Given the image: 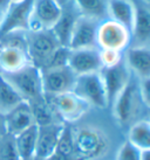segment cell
<instances>
[{"mask_svg":"<svg viewBox=\"0 0 150 160\" xmlns=\"http://www.w3.org/2000/svg\"><path fill=\"white\" fill-rule=\"evenodd\" d=\"M62 122L38 126V140L34 160H47L54 154L59 142V137L63 128Z\"/></svg>","mask_w":150,"mask_h":160,"instance_id":"cell-12","label":"cell"},{"mask_svg":"<svg viewBox=\"0 0 150 160\" xmlns=\"http://www.w3.org/2000/svg\"><path fill=\"white\" fill-rule=\"evenodd\" d=\"M52 105L57 118L62 123H74L82 118L88 111L89 104L73 91L45 96Z\"/></svg>","mask_w":150,"mask_h":160,"instance_id":"cell-4","label":"cell"},{"mask_svg":"<svg viewBox=\"0 0 150 160\" xmlns=\"http://www.w3.org/2000/svg\"><path fill=\"white\" fill-rule=\"evenodd\" d=\"M63 11V5L56 0H33L28 20V32L52 29Z\"/></svg>","mask_w":150,"mask_h":160,"instance_id":"cell-6","label":"cell"},{"mask_svg":"<svg viewBox=\"0 0 150 160\" xmlns=\"http://www.w3.org/2000/svg\"><path fill=\"white\" fill-rule=\"evenodd\" d=\"M72 49L69 47L65 46H59L55 52L52 54V56L49 58L47 64L42 69H48V68H59V67H66L68 66L69 56H71ZM41 69V70H42Z\"/></svg>","mask_w":150,"mask_h":160,"instance_id":"cell-28","label":"cell"},{"mask_svg":"<svg viewBox=\"0 0 150 160\" xmlns=\"http://www.w3.org/2000/svg\"><path fill=\"white\" fill-rule=\"evenodd\" d=\"M73 92L88 103L89 107L106 109L109 105L104 83L100 71L76 76Z\"/></svg>","mask_w":150,"mask_h":160,"instance_id":"cell-2","label":"cell"},{"mask_svg":"<svg viewBox=\"0 0 150 160\" xmlns=\"http://www.w3.org/2000/svg\"><path fill=\"white\" fill-rule=\"evenodd\" d=\"M138 92H140L143 103L150 109V77L141 80Z\"/></svg>","mask_w":150,"mask_h":160,"instance_id":"cell-31","label":"cell"},{"mask_svg":"<svg viewBox=\"0 0 150 160\" xmlns=\"http://www.w3.org/2000/svg\"><path fill=\"white\" fill-rule=\"evenodd\" d=\"M143 1H147V2H150V0H143Z\"/></svg>","mask_w":150,"mask_h":160,"instance_id":"cell-38","label":"cell"},{"mask_svg":"<svg viewBox=\"0 0 150 160\" xmlns=\"http://www.w3.org/2000/svg\"><path fill=\"white\" fill-rule=\"evenodd\" d=\"M131 42L130 31L111 19L99 22L96 31V46L99 49H111L123 52Z\"/></svg>","mask_w":150,"mask_h":160,"instance_id":"cell-5","label":"cell"},{"mask_svg":"<svg viewBox=\"0 0 150 160\" xmlns=\"http://www.w3.org/2000/svg\"><path fill=\"white\" fill-rule=\"evenodd\" d=\"M100 72L104 83L108 103L109 105H111L115 98L119 96V93L124 89V87L130 82V70L124 62V60H122L121 62L113 67L102 68Z\"/></svg>","mask_w":150,"mask_h":160,"instance_id":"cell-9","label":"cell"},{"mask_svg":"<svg viewBox=\"0 0 150 160\" xmlns=\"http://www.w3.org/2000/svg\"><path fill=\"white\" fill-rule=\"evenodd\" d=\"M100 21L94 19L87 18L83 15H79L74 25V29L72 33L69 41L71 49H83L93 48L96 46V31Z\"/></svg>","mask_w":150,"mask_h":160,"instance_id":"cell-11","label":"cell"},{"mask_svg":"<svg viewBox=\"0 0 150 160\" xmlns=\"http://www.w3.org/2000/svg\"><path fill=\"white\" fill-rule=\"evenodd\" d=\"M9 5H11V0H0V13L3 14V15L7 11Z\"/></svg>","mask_w":150,"mask_h":160,"instance_id":"cell-33","label":"cell"},{"mask_svg":"<svg viewBox=\"0 0 150 160\" xmlns=\"http://www.w3.org/2000/svg\"><path fill=\"white\" fill-rule=\"evenodd\" d=\"M33 0H25L22 2L11 4L5 12L0 26V35L14 29L28 31V20L31 15Z\"/></svg>","mask_w":150,"mask_h":160,"instance_id":"cell-13","label":"cell"},{"mask_svg":"<svg viewBox=\"0 0 150 160\" xmlns=\"http://www.w3.org/2000/svg\"><path fill=\"white\" fill-rule=\"evenodd\" d=\"M68 67L76 76L99 72L102 70L100 49L97 47L83 49H72Z\"/></svg>","mask_w":150,"mask_h":160,"instance_id":"cell-10","label":"cell"},{"mask_svg":"<svg viewBox=\"0 0 150 160\" xmlns=\"http://www.w3.org/2000/svg\"><path fill=\"white\" fill-rule=\"evenodd\" d=\"M78 17H79V14L75 15L72 11L65 9L63 7L61 17L52 28V32L60 46H65V47L69 46L72 33H73L75 21H76Z\"/></svg>","mask_w":150,"mask_h":160,"instance_id":"cell-21","label":"cell"},{"mask_svg":"<svg viewBox=\"0 0 150 160\" xmlns=\"http://www.w3.org/2000/svg\"><path fill=\"white\" fill-rule=\"evenodd\" d=\"M149 122H150V119H149Z\"/></svg>","mask_w":150,"mask_h":160,"instance_id":"cell-39","label":"cell"},{"mask_svg":"<svg viewBox=\"0 0 150 160\" xmlns=\"http://www.w3.org/2000/svg\"><path fill=\"white\" fill-rule=\"evenodd\" d=\"M52 29H42L38 32H28L27 36V53L31 63L42 69L47 64L49 58L59 47Z\"/></svg>","mask_w":150,"mask_h":160,"instance_id":"cell-3","label":"cell"},{"mask_svg":"<svg viewBox=\"0 0 150 160\" xmlns=\"http://www.w3.org/2000/svg\"><path fill=\"white\" fill-rule=\"evenodd\" d=\"M0 75L27 102L45 96L42 89L41 69L34 66L33 63H29L13 72H5V74L0 72Z\"/></svg>","mask_w":150,"mask_h":160,"instance_id":"cell-1","label":"cell"},{"mask_svg":"<svg viewBox=\"0 0 150 160\" xmlns=\"http://www.w3.org/2000/svg\"><path fill=\"white\" fill-rule=\"evenodd\" d=\"M136 5L131 0H107V17L131 32Z\"/></svg>","mask_w":150,"mask_h":160,"instance_id":"cell-17","label":"cell"},{"mask_svg":"<svg viewBox=\"0 0 150 160\" xmlns=\"http://www.w3.org/2000/svg\"><path fill=\"white\" fill-rule=\"evenodd\" d=\"M22 101L25 99L0 75V112L3 115H6Z\"/></svg>","mask_w":150,"mask_h":160,"instance_id":"cell-25","label":"cell"},{"mask_svg":"<svg viewBox=\"0 0 150 160\" xmlns=\"http://www.w3.org/2000/svg\"><path fill=\"white\" fill-rule=\"evenodd\" d=\"M41 77L45 96H54L59 93L73 91L76 81V75L68 66L42 69Z\"/></svg>","mask_w":150,"mask_h":160,"instance_id":"cell-7","label":"cell"},{"mask_svg":"<svg viewBox=\"0 0 150 160\" xmlns=\"http://www.w3.org/2000/svg\"><path fill=\"white\" fill-rule=\"evenodd\" d=\"M0 160H21L12 134L7 133L0 139Z\"/></svg>","mask_w":150,"mask_h":160,"instance_id":"cell-27","label":"cell"},{"mask_svg":"<svg viewBox=\"0 0 150 160\" xmlns=\"http://www.w3.org/2000/svg\"><path fill=\"white\" fill-rule=\"evenodd\" d=\"M7 133L15 136L27 128L32 126L34 123L31 105L27 101H22L15 108L5 115Z\"/></svg>","mask_w":150,"mask_h":160,"instance_id":"cell-15","label":"cell"},{"mask_svg":"<svg viewBox=\"0 0 150 160\" xmlns=\"http://www.w3.org/2000/svg\"><path fill=\"white\" fill-rule=\"evenodd\" d=\"M25 0H11V4H17V2H22Z\"/></svg>","mask_w":150,"mask_h":160,"instance_id":"cell-35","label":"cell"},{"mask_svg":"<svg viewBox=\"0 0 150 160\" xmlns=\"http://www.w3.org/2000/svg\"><path fill=\"white\" fill-rule=\"evenodd\" d=\"M116 160H141V150L126 140L117 150Z\"/></svg>","mask_w":150,"mask_h":160,"instance_id":"cell-29","label":"cell"},{"mask_svg":"<svg viewBox=\"0 0 150 160\" xmlns=\"http://www.w3.org/2000/svg\"><path fill=\"white\" fill-rule=\"evenodd\" d=\"M31 60L26 49L0 47V72H13L29 64Z\"/></svg>","mask_w":150,"mask_h":160,"instance_id":"cell-18","label":"cell"},{"mask_svg":"<svg viewBox=\"0 0 150 160\" xmlns=\"http://www.w3.org/2000/svg\"><path fill=\"white\" fill-rule=\"evenodd\" d=\"M29 105H31V110L33 113V118H34V123L38 126H42V125H48L52 123H56V122H61L57 118L56 113L54 112L52 105L49 104L47 98L42 96L40 98H36L34 101H29Z\"/></svg>","mask_w":150,"mask_h":160,"instance_id":"cell-22","label":"cell"},{"mask_svg":"<svg viewBox=\"0 0 150 160\" xmlns=\"http://www.w3.org/2000/svg\"><path fill=\"white\" fill-rule=\"evenodd\" d=\"M56 1H59V2H60V4L62 5V1H63V0H56Z\"/></svg>","mask_w":150,"mask_h":160,"instance_id":"cell-37","label":"cell"},{"mask_svg":"<svg viewBox=\"0 0 150 160\" xmlns=\"http://www.w3.org/2000/svg\"><path fill=\"white\" fill-rule=\"evenodd\" d=\"M15 147L21 160H34L38 140V125L33 124L21 131L20 133L13 136Z\"/></svg>","mask_w":150,"mask_h":160,"instance_id":"cell-20","label":"cell"},{"mask_svg":"<svg viewBox=\"0 0 150 160\" xmlns=\"http://www.w3.org/2000/svg\"><path fill=\"white\" fill-rule=\"evenodd\" d=\"M124 62L129 70L132 71L140 80L150 77V47L132 46L127 50Z\"/></svg>","mask_w":150,"mask_h":160,"instance_id":"cell-16","label":"cell"},{"mask_svg":"<svg viewBox=\"0 0 150 160\" xmlns=\"http://www.w3.org/2000/svg\"><path fill=\"white\" fill-rule=\"evenodd\" d=\"M3 17H4V15H3V14L0 13V26H1V21H3Z\"/></svg>","mask_w":150,"mask_h":160,"instance_id":"cell-36","label":"cell"},{"mask_svg":"<svg viewBox=\"0 0 150 160\" xmlns=\"http://www.w3.org/2000/svg\"><path fill=\"white\" fill-rule=\"evenodd\" d=\"M75 131L66 123L63 124L61 133L59 137V142L56 145V150L54 153L63 157L67 160H82L75 153V144H74Z\"/></svg>","mask_w":150,"mask_h":160,"instance_id":"cell-24","label":"cell"},{"mask_svg":"<svg viewBox=\"0 0 150 160\" xmlns=\"http://www.w3.org/2000/svg\"><path fill=\"white\" fill-rule=\"evenodd\" d=\"M100 58H101L102 68L113 67L123 60L122 52L111 50V49H100Z\"/></svg>","mask_w":150,"mask_h":160,"instance_id":"cell-30","label":"cell"},{"mask_svg":"<svg viewBox=\"0 0 150 160\" xmlns=\"http://www.w3.org/2000/svg\"><path fill=\"white\" fill-rule=\"evenodd\" d=\"M7 134V128H6V120H5V115L0 112V139Z\"/></svg>","mask_w":150,"mask_h":160,"instance_id":"cell-32","label":"cell"},{"mask_svg":"<svg viewBox=\"0 0 150 160\" xmlns=\"http://www.w3.org/2000/svg\"><path fill=\"white\" fill-rule=\"evenodd\" d=\"M128 140L140 150H150V122L140 120L131 125Z\"/></svg>","mask_w":150,"mask_h":160,"instance_id":"cell-26","label":"cell"},{"mask_svg":"<svg viewBox=\"0 0 150 160\" xmlns=\"http://www.w3.org/2000/svg\"><path fill=\"white\" fill-rule=\"evenodd\" d=\"M134 46H149L150 43V9L144 6H136L135 20L131 28Z\"/></svg>","mask_w":150,"mask_h":160,"instance_id":"cell-19","label":"cell"},{"mask_svg":"<svg viewBox=\"0 0 150 160\" xmlns=\"http://www.w3.org/2000/svg\"><path fill=\"white\" fill-rule=\"evenodd\" d=\"M79 15L102 21L107 17V0H73Z\"/></svg>","mask_w":150,"mask_h":160,"instance_id":"cell-23","label":"cell"},{"mask_svg":"<svg viewBox=\"0 0 150 160\" xmlns=\"http://www.w3.org/2000/svg\"><path fill=\"white\" fill-rule=\"evenodd\" d=\"M136 87L130 80V82L124 87V89L119 93V96L115 98L111 104L115 119L121 125L129 123V120L132 118L134 112L136 110Z\"/></svg>","mask_w":150,"mask_h":160,"instance_id":"cell-14","label":"cell"},{"mask_svg":"<svg viewBox=\"0 0 150 160\" xmlns=\"http://www.w3.org/2000/svg\"><path fill=\"white\" fill-rule=\"evenodd\" d=\"M141 160H150V150H142Z\"/></svg>","mask_w":150,"mask_h":160,"instance_id":"cell-34","label":"cell"},{"mask_svg":"<svg viewBox=\"0 0 150 160\" xmlns=\"http://www.w3.org/2000/svg\"><path fill=\"white\" fill-rule=\"evenodd\" d=\"M75 153L84 159H93L106 150V138L99 130L94 128H83L75 131Z\"/></svg>","mask_w":150,"mask_h":160,"instance_id":"cell-8","label":"cell"}]
</instances>
